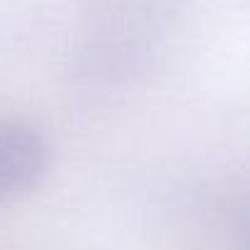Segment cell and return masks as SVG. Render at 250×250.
I'll use <instances>...</instances> for the list:
<instances>
[{"mask_svg": "<svg viewBox=\"0 0 250 250\" xmlns=\"http://www.w3.org/2000/svg\"><path fill=\"white\" fill-rule=\"evenodd\" d=\"M49 145L27 123H0V199H13L47 174Z\"/></svg>", "mask_w": 250, "mask_h": 250, "instance_id": "1", "label": "cell"}]
</instances>
